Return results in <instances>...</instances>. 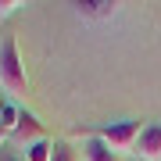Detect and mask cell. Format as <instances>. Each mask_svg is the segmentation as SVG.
<instances>
[{"label": "cell", "mask_w": 161, "mask_h": 161, "mask_svg": "<svg viewBox=\"0 0 161 161\" xmlns=\"http://www.w3.org/2000/svg\"><path fill=\"white\" fill-rule=\"evenodd\" d=\"M0 90L11 93V97H22L29 90V75H25L14 36H4V43H0Z\"/></svg>", "instance_id": "6da1fadb"}, {"label": "cell", "mask_w": 161, "mask_h": 161, "mask_svg": "<svg viewBox=\"0 0 161 161\" xmlns=\"http://www.w3.org/2000/svg\"><path fill=\"white\" fill-rule=\"evenodd\" d=\"M140 122L136 118H122V122H108V125H97L93 132H86V136H97V140H104L115 154L122 158V154H132L136 150V140H140Z\"/></svg>", "instance_id": "7a4b0ae2"}, {"label": "cell", "mask_w": 161, "mask_h": 161, "mask_svg": "<svg viewBox=\"0 0 161 161\" xmlns=\"http://www.w3.org/2000/svg\"><path fill=\"white\" fill-rule=\"evenodd\" d=\"M140 161H161V122H150V125H143V132H140L136 140V150H132Z\"/></svg>", "instance_id": "3957f363"}, {"label": "cell", "mask_w": 161, "mask_h": 161, "mask_svg": "<svg viewBox=\"0 0 161 161\" xmlns=\"http://www.w3.org/2000/svg\"><path fill=\"white\" fill-rule=\"evenodd\" d=\"M72 7H75V14H79L82 22H108V18L118 11L115 0H75Z\"/></svg>", "instance_id": "277c9868"}, {"label": "cell", "mask_w": 161, "mask_h": 161, "mask_svg": "<svg viewBox=\"0 0 161 161\" xmlns=\"http://www.w3.org/2000/svg\"><path fill=\"white\" fill-rule=\"evenodd\" d=\"M11 136H14L22 147H32V143H40V140H47V132H43V125H40V118H36V115L22 111V122H18V129L11 132Z\"/></svg>", "instance_id": "5b68a950"}, {"label": "cell", "mask_w": 161, "mask_h": 161, "mask_svg": "<svg viewBox=\"0 0 161 161\" xmlns=\"http://www.w3.org/2000/svg\"><path fill=\"white\" fill-rule=\"evenodd\" d=\"M82 158H86V161H122L115 150L104 143V140H97V136H86V140H82Z\"/></svg>", "instance_id": "8992f818"}, {"label": "cell", "mask_w": 161, "mask_h": 161, "mask_svg": "<svg viewBox=\"0 0 161 161\" xmlns=\"http://www.w3.org/2000/svg\"><path fill=\"white\" fill-rule=\"evenodd\" d=\"M18 122H22V108H14V104H0V125H4L7 136L18 129Z\"/></svg>", "instance_id": "52a82bcc"}, {"label": "cell", "mask_w": 161, "mask_h": 161, "mask_svg": "<svg viewBox=\"0 0 161 161\" xmlns=\"http://www.w3.org/2000/svg\"><path fill=\"white\" fill-rule=\"evenodd\" d=\"M50 154H54V143H50V140H40V143L25 147V161H50Z\"/></svg>", "instance_id": "ba28073f"}, {"label": "cell", "mask_w": 161, "mask_h": 161, "mask_svg": "<svg viewBox=\"0 0 161 161\" xmlns=\"http://www.w3.org/2000/svg\"><path fill=\"white\" fill-rule=\"evenodd\" d=\"M50 161H75V150L68 147V143H54V154H50Z\"/></svg>", "instance_id": "9c48e42d"}, {"label": "cell", "mask_w": 161, "mask_h": 161, "mask_svg": "<svg viewBox=\"0 0 161 161\" xmlns=\"http://www.w3.org/2000/svg\"><path fill=\"white\" fill-rule=\"evenodd\" d=\"M18 7H22V0H0V18H11Z\"/></svg>", "instance_id": "30bf717a"}, {"label": "cell", "mask_w": 161, "mask_h": 161, "mask_svg": "<svg viewBox=\"0 0 161 161\" xmlns=\"http://www.w3.org/2000/svg\"><path fill=\"white\" fill-rule=\"evenodd\" d=\"M0 161H18L14 154H7V150H0Z\"/></svg>", "instance_id": "8fae6325"}, {"label": "cell", "mask_w": 161, "mask_h": 161, "mask_svg": "<svg viewBox=\"0 0 161 161\" xmlns=\"http://www.w3.org/2000/svg\"><path fill=\"white\" fill-rule=\"evenodd\" d=\"M4 140H7V132H4V125H0V143H4Z\"/></svg>", "instance_id": "7c38bea8"}]
</instances>
